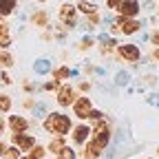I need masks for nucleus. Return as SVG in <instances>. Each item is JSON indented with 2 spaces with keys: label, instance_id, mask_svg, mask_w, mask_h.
<instances>
[{
  "label": "nucleus",
  "instance_id": "obj_12",
  "mask_svg": "<svg viewBox=\"0 0 159 159\" xmlns=\"http://www.w3.org/2000/svg\"><path fill=\"white\" fill-rule=\"evenodd\" d=\"M102 146H99V144H95L93 142V139H91V142H86V146H84V152H82V157L84 159H97L99 155H102Z\"/></svg>",
  "mask_w": 159,
  "mask_h": 159
},
{
  "label": "nucleus",
  "instance_id": "obj_33",
  "mask_svg": "<svg viewBox=\"0 0 159 159\" xmlns=\"http://www.w3.org/2000/svg\"><path fill=\"white\" fill-rule=\"evenodd\" d=\"M35 102H33V99H25V108H31Z\"/></svg>",
  "mask_w": 159,
  "mask_h": 159
},
{
  "label": "nucleus",
  "instance_id": "obj_40",
  "mask_svg": "<svg viewBox=\"0 0 159 159\" xmlns=\"http://www.w3.org/2000/svg\"><path fill=\"white\" fill-rule=\"evenodd\" d=\"M157 152H159V148H157Z\"/></svg>",
  "mask_w": 159,
  "mask_h": 159
},
{
  "label": "nucleus",
  "instance_id": "obj_10",
  "mask_svg": "<svg viewBox=\"0 0 159 159\" xmlns=\"http://www.w3.org/2000/svg\"><path fill=\"white\" fill-rule=\"evenodd\" d=\"M89 135H91L89 124H80V126H75V128H73V144H75V146L86 144V142H89Z\"/></svg>",
  "mask_w": 159,
  "mask_h": 159
},
{
  "label": "nucleus",
  "instance_id": "obj_36",
  "mask_svg": "<svg viewBox=\"0 0 159 159\" xmlns=\"http://www.w3.org/2000/svg\"><path fill=\"white\" fill-rule=\"evenodd\" d=\"M35 2H47V0H35Z\"/></svg>",
  "mask_w": 159,
  "mask_h": 159
},
{
  "label": "nucleus",
  "instance_id": "obj_24",
  "mask_svg": "<svg viewBox=\"0 0 159 159\" xmlns=\"http://www.w3.org/2000/svg\"><path fill=\"white\" fill-rule=\"evenodd\" d=\"M44 89H47V91H57V89H60V80H51V82H47Z\"/></svg>",
  "mask_w": 159,
  "mask_h": 159
},
{
  "label": "nucleus",
  "instance_id": "obj_34",
  "mask_svg": "<svg viewBox=\"0 0 159 159\" xmlns=\"http://www.w3.org/2000/svg\"><path fill=\"white\" fill-rule=\"evenodd\" d=\"M2 130H5V119L0 117V135H2Z\"/></svg>",
  "mask_w": 159,
  "mask_h": 159
},
{
  "label": "nucleus",
  "instance_id": "obj_25",
  "mask_svg": "<svg viewBox=\"0 0 159 159\" xmlns=\"http://www.w3.org/2000/svg\"><path fill=\"white\" fill-rule=\"evenodd\" d=\"M91 47H93V40H91V38H84L82 42H80V49H82V51H86V49H91Z\"/></svg>",
  "mask_w": 159,
  "mask_h": 159
},
{
  "label": "nucleus",
  "instance_id": "obj_26",
  "mask_svg": "<svg viewBox=\"0 0 159 159\" xmlns=\"http://www.w3.org/2000/svg\"><path fill=\"white\" fill-rule=\"evenodd\" d=\"M86 119H93V122H99V119H102V113H99V111H93L91 108V113H89V117Z\"/></svg>",
  "mask_w": 159,
  "mask_h": 159
},
{
  "label": "nucleus",
  "instance_id": "obj_28",
  "mask_svg": "<svg viewBox=\"0 0 159 159\" xmlns=\"http://www.w3.org/2000/svg\"><path fill=\"white\" fill-rule=\"evenodd\" d=\"M119 2H122V0H106V5H108L111 9H115V11H117V7H119Z\"/></svg>",
  "mask_w": 159,
  "mask_h": 159
},
{
  "label": "nucleus",
  "instance_id": "obj_18",
  "mask_svg": "<svg viewBox=\"0 0 159 159\" xmlns=\"http://www.w3.org/2000/svg\"><path fill=\"white\" fill-rule=\"evenodd\" d=\"M66 77H71V69L69 66H60V69L53 71V80H66Z\"/></svg>",
  "mask_w": 159,
  "mask_h": 159
},
{
  "label": "nucleus",
  "instance_id": "obj_3",
  "mask_svg": "<svg viewBox=\"0 0 159 159\" xmlns=\"http://www.w3.org/2000/svg\"><path fill=\"white\" fill-rule=\"evenodd\" d=\"M115 27H117L119 33L133 35V33H137L139 29H142V22H139V20H135V18H124V16H119L117 22H115Z\"/></svg>",
  "mask_w": 159,
  "mask_h": 159
},
{
  "label": "nucleus",
  "instance_id": "obj_21",
  "mask_svg": "<svg viewBox=\"0 0 159 159\" xmlns=\"http://www.w3.org/2000/svg\"><path fill=\"white\" fill-rule=\"evenodd\" d=\"M0 64H2L5 69H9V66L13 64V57H11L9 53H0Z\"/></svg>",
  "mask_w": 159,
  "mask_h": 159
},
{
  "label": "nucleus",
  "instance_id": "obj_16",
  "mask_svg": "<svg viewBox=\"0 0 159 159\" xmlns=\"http://www.w3.org/2000/svg\"><path fill=\"white\" fill-rule=\"evenodd\" d=\"M64 148V142H62V137H55V139H51L49 142V146H47V150L49 152H53V155H60V150Z\"/></svg>",
  "mask_w": 159,
  "mask_h": 159
},
{
  "label": "nucleus",
  "instance_id": "obj_37",
  "mask_svg": "<svg viewBox=\"0 0 159 159\" xmlns=\"http://www.w3.org/2000/svg\"><path fill=\"white\" fill-rule=\"evenodd\" d=\"M22 159H31V157H22Z\"/></svg>",
  "mask_w": 159,
  "mask_h": 159
},
{
  "label": "nucleus",
  "instance_id": "obj_8",
  "mask_svg": "<svg viewBox=\"0 0 159 159\" xmlns=\"http://www.w3.org/2000/svg\"><path fill=\"white\" fill-rule=\"evenodd\" d=\"M57 16H60V20L71 29L73 25H75V18H77V9L71 5V2H64V5H60V11H57Z\"/></svg>",
  "mask_w": 159,
  "mask_h": 159
},
{
  "label": "nucleus",
  "instance_id": "obj_19",
  "mask_svg": "<svg viewBox=\"0 0 159 159\" xmlns=\"http://www.w3.org/2000/svg\"><path fill=\"white\" fill-rule=\"evenodd\" d=\"M2 159H20V150L16 146H7L2 152Z\"/></svg>",
  "mask_w": 159,
  "mask_h": 159
},
{
  "label": "nucleus",
  "instance_id": "obj_6",
  "mask_svg": "<svg viewBox=\"0 0 159 159\" xmlns=\"http://www.w3.org/2000/svg\"><path fill=\"white\" fill-rule=\"evenodd\" d=\"M91 108H93L91 97H86V95L75 97V102H73V113H75V117H77V119H86V117H89V113H91Z\"/></svg>",
  "mask_w": 159,
  "mask_h": 159
},
{
  "label": "nucleus",
  "instance_id": "obj_39",
  "mask_svg": "<svg viewBox=\"0 0 159 159\" xmlns=\"http://www.w3.org/2000/svg\"><path fill=\"white\" fill-rule=\"evenodd\" d=\"M157 11H159V5H157Z\"/></svg>",
  "mask_w": 159,
  "mask_h": 159
},
{
  "label": "nucleus",
  "instance_id": "obj_7",
  "mask_svg": "<svg viewBox=\"0 0 159 159\" xmlns=\"http://www.w3.org/2000/svg\"><path fill=\"white\" fill-rule=\"evenodd\" d=\"M57 104L62 106V108H66V106H73V102H75V89L71 86V84H64V86H60L57 89Z\"/></svg>",
  "mask_w": 159,
  "mask_h": 159
},
{
  "label": "nucleus",
  "instance_id": "obj_14",
  "mask_svg": "<svg viewBox=\"0 0 159 159\" xmlns=\"http://www.w3.org/2000/svg\"><path fill=\"white\" fill-rule=\"evenodd\" d=\"M80 13H84V16H91V13H97V7L95 2H89V0H80L77 7H75Z\"/></svg>",
  "mask_w": 159,
  "mask_h": 159
},
{
  "label": "nucleus",
  "instance_id": "obj_29",
  "mask_svg": "<svg viewBox=\"0 0 159 159\" xmlns=\"http://www.w3.org/2000/svg\"><path fill=\"white\" fill-rule=\"evenodd\" d=\"M0 80H2V84H11V77H9V73H0Z\"/></svg>",
  "mask_w": 159,
  "mask_h": 159
},
{
  "label": "nucleus",
  "instance_id": "obj_22",
  "mask_svg": "<svg viewBox=\"0 0 159 159\" xmlns=\"http://www.w3.org/2000/svg\"><path fill=\"white\" fill-rule=\"evenodd\" d=\"M35 71H38V73H47V71H49V62H47V60H38Z\"/></svg>",
  "mask_w": 159,
  "mask_h": 159
},
{
  "label": "nucleus",
  "instance_id": "obj_20",
  "mask_svg": "<svg viewBox=\"0 0 159 159\" xmlns=\"http://www.w3.org/2000/svg\"><path fill=\"white\" fill-rule=\"evenodd\" d=\"M44 152H47V148H42V146H33V148L29 150V157H31V159H42Z\"/></svg>",
  "mask_w": 159,
  "mask_h": 159
},
{
  "label": "nucleus",
  "instance_id": "obj_23",
  "mask_svg": "<svg viewBox=\"0 0 159 159\" xmlns=\"http://www.w3.org/2000/svg\"><path fill=\"white\" fill-rule=\"evenodd\" d=\"M60 155H62L64 159H75V152H73V150H71L69 146H64L62 150H60Z\"/></svg>",
  "mask_w": 159,
  "mask_h": 159
},
{
  "label": "nucleus",
  "instance_id": "obj_35",
  "mask_svg": "<svg viewBox=\"0 0 159 159\" xmlns=\"http://www.w3.org/2000/svg\"><path fill=\"white\" fill-rule=\"evenodd\" d=\"M5 148H7V146H5L2 142H0V157H2V152H5Z\"/></svg>",
  "mask_w": 159,
  "mask_h": 159
},
{
  "label": "nucleus",
  "instance_id": "obj_9",
  "mask_svg": "<svg viewBox=\"0 0 159 159\" xmlns=\"http://www.w3.org/2000/svg\"><path fill=\"white\" fill-rule=\"evenodd\" d=\"M117 11L122 13L124 18H135L139 11H142V7H139L137 0H122V2H119V7H117Z\"/></svg>",
  "mask_w": 159,
  "mask_h": 159
},
{
  "label": "nucleus",
  "instance_id": "obj_15",
  "mask_svg": "<svg viewBox=\"0 0 159 159\" xmlns=\"http://www.w3.org/2000/svg\"><path fill=\"white\" fill-rule=\"evenodd\" d=\"M16 9V0H0V18L11 16Z\"/></svg>",
  "mask_w": 159,
  "mask_h": 159
},
{
  "label": "nucleus",
  "instance_id": "obj_38",
  "mask_svg": "<svg viewBox=\"0 0 159 159\" xmlns=\"http://www.w3.org/2000/svg\"><path fill=\"white\" fill-rule=\"evenodd\" d=\"M57 159H64V157H57Z\"/></svg>",
  "mask_w": 159,
  "mask_h": 159
},
{
  "label": "nucleus",
  "instance_id": "obj_31",
  "mask_svg": "<svg viewBox=\"0 0 159 159\" xmlns=\"http://www.w3.org/2000/svg\"><path fill=\"white\" fill-rule=\"evenodd\" d=\"M144 84H148V86L155 84V77H152V75H146V77H144Z\"/></svg>",
  "mask_w": 159,
  "mask_h": 159
},
{
  "label": "nucleus",
  "instance_id": "obj_11",
  "mask_svg": "<svg viewBox=\"0 0 159 159\" xmlns=\"http://www.w3.org/2000/svg\"><path fill=\"white\" fill-rule=\"evenodd\" d=\"M9 128H11V133H27L29 119L22 117V115H11L9 117Z\"/></svg>",
  "mask_w": 159,
  "mask_h": 159
},
{
  "label": "nucleus",
  "instance_id": "obj_17",
  "mask_svg": "<svg viewBox=\"0 0 159 159\" xmlns=\"http://www.w3.org/2000/svg\"><path fill=\"white\" fill-rule=\"evenodd\" d=\"M11 111V97L0 93V113H9Z\"/></svg>",
  "mask_w": 159,
  "mask_h": 159
},
{
  "label": "nucleus",
  "instance_id": "obj_4",
  "mask_svg": "<svg viewBox=\"0 0 159 159\" xmlns=\"http://www.w3.org/2000/svg\"><path fill=\"white\" fill-rule=\"evenodd\" d=\"M117 53H119V57H122L124 62H133V64L139 62V57H142V49L137 44H119Z\"/></svg>",
  "mask_w": 159,
  "mask_h": 159
},
{
  "label": "nucleus",
  "instance_id": "obj_5",
  "mask_svg": "<svg viewBox=\"0 0 159 159\" xmlns=\"http://www.w3.org/2000/svg\"><path fill=\"white\" fill-rule=\"evenodd\" d=\"M13 146L20 150V152H29L33 146H35V137L33 135H27V133H13Z\"/></svg>",
  "mask_w": 159,
  "mask_h": 159
},
{
  "label": "nucleus",
  "instance_id": "obj_2",
  "mask_svg": "<svg viewBox=\"0 0 159 159\" xmlns=\"http://www.w3.org/2000/svg\"><path fill=\"white\" fill-rule=\"evenodd\" d=\"M93 133V142L95 144H99V146H102V148H106V144L111 142V128H108V124L104 122V119H99V122H97V126L91 130Z\"/></svg>",
  "mask_w": 159,
  "mask_h": 159
},
{
  "label": "nucleus",
  "instance_id": "obj_30",
  "mask_svg": "<svg viewBox=\"0 0 159 159\" xmlns=\"http://www.w3.org/2000/svg\"><path fill=\"white\" fill-rule=\"evenodd\" d=\"M80 91H82V93L91 91V84H89V82H80Z\"/></svg>",
  "mask_w": 159,
  "mask_h": 159
},
{
  "label": "nucleus",
  "instance_id": "obj_27",
  "mask_svg": "<svg viewBox=\"0 0 159 159\" xmlns=\"http://www.w3.org/2000/svg\"><path fill=\"white\" fill-rule=\"evenodd\" d=\"M150 40H152V44H155V47H159V29H155V31H152Z\"/></svg>",
  "mask_w": 159,
  "mask_h": 159
},
{
  "label": "nucleus",
  "instance_id": "obj_13",
  "mask_svg": "<svg viewBox=\"0 0 159 159\" xmlns=\"http://www.w3.org/2000/svg\"><path fill=\"white\" fill-rule=\"evenodd\" d=\"M31 22H33L35 27H40V29L49 27V13H47V11H35V13L31 16Z\"/></svg>",
  "mask_w": 159,
  "mask_h": 159
},
{
  "label": "nucleus",
  "instance_id": "obj_1",
  "mask_svg": "<svg viewBox=\"0 0 159 159\" xmlns=\"http://www.w3.org/2000/svg\"><path fill=\"white\" fill-rule=\"evenodd\" d=\"M71 128H73L71 117L64 115V113H49L47 119H44V130L51 133V135H55V137H64V135H69Z\"/></svg>",
  "mask_w": 159,
  "mask_h": 159
},
{
  "label": "nucleus",
  "instance_id": "obj_32",
  "mask_svg": "<svg viewBox=\"0 0 159 159\" xmlns=\"http://www.w3.org/2000/svg\"><path fill=\"white\" fill-rule=\"evenodd\" d=\"M152 60L159 64V47H155V51H152Z\"/></svg>",
  "mask_w": 159,
  "mask_h": 159
}]
</instances>
